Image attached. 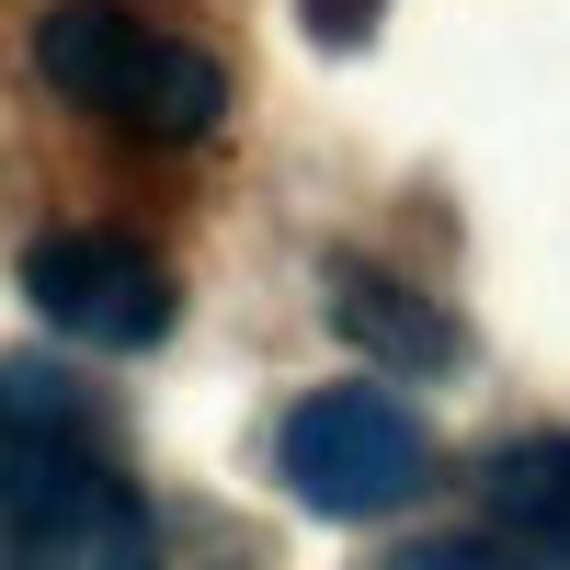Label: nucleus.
<instances>
[{"mask_svg":"<svg viewBox=\"0 0 570 570\" xmlns=\"http://www.w3.org/2000/svg\"><path fill=\"white\" fill-rule=\"evenodd\" d=\"M365 23H376V0H308V35L320 46H365Z\"/></svg>","mask_w":570,"mask_h":570,"instance_id":"8","label":"nucleus"},{"mask_svg":"<svg viewBox=\"0 0 570 570\" xmlns=\"http://www.w3.org/2000/svg\"><path fill=\"white\" fill-rule=\"evenodd\" d=\"M35 69L115 137H160V149H183L228 115L217 58L183 46L171 23H149L137 0H35Z\"/></svg>","mask_w":570,"mask_h":570,"instance_id":"1","label":"nucleus"},{"mask_svg":"<svg viewBox=\"0 0 570 570\" xmlns=\"http://www.w3.org/2000/svg\"><path fill=\"white\" fill-rule=\"evenodd\" d=\"M480 513L502 548H525L548 570H570V434H525L480 468Z\"/></svg>","mask_w":570,"mask_h":570,"instance_id":"6","label":"nucleus"},{"mask_svg":"<svg viewBox=\"0 0 570 570\" xmlns=\"http://www.w3.org/2000/svg\"><path fill=\"white\" fill-rule=\"evenodd\" d=\"M23 297L58 343H91V354H149L171 331V274L115 228H46L23 252Z\"/></svg>","mask_w":570,"mask_h":570,"instance_id":"4","label":"nucleus"},{"mask_svg":"<svg viewBox=\"0 0 570 570\" xmlns=\"http://www.w3.org/2000/svg\"><path fill=\"white\" fill-rule=\"evenodd\" d=\"M434 468V434L422 411L389 389H308L297 411L274 422V480L297 491L331 525H365V513H400Z\"/></svg>","mask_w":570,"mask_h":570,"instance_id":"3","label":"nucleus"},{"mask_svg":"<svg viewBox=\"0 0 570 570\" xmlns=\"http://www.w3.org/2000/svg\"><path fill=\"white\" fill-rule=\"evenodd\" d=\"M0 559L12 570H160V525L80 422H12Z\"/></svg>","mask_w":570,"mask_h":570,"instance_id":"2","label":"nucleus"},{"mask_svg":"<svg viewBox=\"0 0 570 570\" xmlns=\"http://www.w3.org/2000/svg\"><path fill=\"white\" fill-rule=\"evenodd\" d=\"M320 308L354 331L365 354H389V365H456V320L434 297H411L400 274H376V263H320Z\"/></svg>","mask_w":570,"mask_h":570,"instance_id":"5","label":"nucleus"},{"mask_svg":"<svg viewBox=\"0 0 570 570\" xmlns=\"http://www.w3.org/2000/svg\"><path fill=\"white\" fill-rule=\"evenodd\" d=\"M376 570H548V559H525V548H502V537H422V548H400V559H376Z\"/></svg>","mask_w":570,"mask_h":570,"instance_id":"7","label":"nucleus"}]
</instances>
